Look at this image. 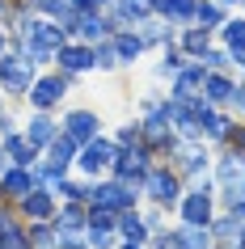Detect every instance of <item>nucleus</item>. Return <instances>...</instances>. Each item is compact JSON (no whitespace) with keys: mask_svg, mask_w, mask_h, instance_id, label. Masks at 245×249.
I'll use <instances>...</instances> for the list:
<instances>
[{"mask_svg":"<svg viewBox=\"0 0 245 249\" xmlns=\"http://www.w3.org/2000/svg\"><path fill=\"white\" fill-rule=\"evenodd\" d=\"M182 190H186V186H182L178 169H173V165H165V160H156L152 169L140 178V198H144V203H156V207H165V211L178 207Z\"/></svg>","mask_w":245,"mask_h":249,"instance_id":"nucleus-1","label":"nucleus"},{"mask_svg":"<svg viewBox=\"0 0 245 249\" xmlns=\"http://www.w3.org/2000/svg\"><path fill=\"white\" fill-rule=\"evenodd\" d=\"M34 76H38V64H34V59H30L26 51L9 47V51L0 55V93H4L9 102L26 97V93H30V85H34Z\"/></svg>","mask_w":245,"mask_h":249,"instance_id":"nucleus-2","label":"nucleus"},{"mask_svg":"<svg viewBox=\"0 0 245 249\" xmlns=\"http://www.w3.org/2000/svg\"><path fill=\"white\" fill-rule=\"evenodd\" d=\"M169 160H173V169H178L182 182H199L211 165V152H207V140L203 135H178L173 148H169Z\"/></svg>","mask_w":245,"mask_h":249,"instance_id":"nucleus-3","label":"nucleus"},{"mask_svg":"<svg viewBox=\"0 0 245 249\" xmlns=\"http://www.w3.org/2000/svg\"><path fill=\"white\" fill-rule=\"evenodd\" d=\"M72 80L76 76H68V72H38L34 76V85H30V93H26V102H30V110H59L64 106V97H68V89H72Z\"/></svg>","mask_w":245,"mask_h":249,"instance_id":"nucleus-4","label":"nucleus"},{"mask_svg":"<svg viewBox=\"0 0 245 249\" xmlns=\"http://www.w3.org/2000/svg\"><path fill=\"white\" fill-rule=\"evenodd\" d=\"M114 157H118L114 140L110 135H93L89 144H80V152H76V173L80 178H106L110 165H114Z\"/></svg>","mask_w":245,"mask_h":249,"instance_id":"nucleus-5","label":"nucleus"},{"mask_svg":"<svg viewBox=\"0 0 245 249\" xmlns=\"http://www.w3.org/2000/svg\"><path fill=\"white\" fill-rule=\"evenodd\" d=\"M178 220L182 224H199V228H207L211 224V215H216V195H211V182H194L190 190H182L178 198Z\"/></svg>","mask_w":245,"mask_h":249,"instance_id":"nucleus-6","label":"nucleus"},{"mask_svg":"<svg viewBox=\"0 0 245 249\" xmlns=\"http://www.w3.org/2000/svg\"><path fill=\"white\" fill-rule=\"evenodd\" d=\"M156 165V157L148 152L144 144H131V148H118V157L114 165H110V178H118V182H131V186H140V178Z\"/></svg>","mask_w":245,"mask_h":249,"instance_id":"nucleus-7","label":"nucleus"},{"mask_svg":"<svg viewBox=\"0 0 245 249\" xmlns=\"http://www.w3.org/2000/svg\"><path fill=\"white\" fill-rule=\"evenodd\" d=\"M59 135H68L72 144H89L93 135H102V114L97 110H89V106H72L64 114V123H59Z\"/></svg>","mask_w":245,"mask_h":249,"instance_id":"nucleus-8","label":"nucleus"},{"mask_svg":"<svg viewBox=\"0 0 245 249\" xmlns=\"http://www.w3.org/2000/svg\"><path fill=\"white\" fill-rule=\"evenodd\" d=\"M55 211H59V198H55L51 186H34L26 198H17V215H21L26 224H34V220H55Z\"/></svg>","mask_w":245,"mask_h":249,"instance_id":"nucleus-9","label":"nucleus"},{"mask_svg":"<svg viewBox=\"0 0 245 249\" xmlns=\"http://www.w3.org/2000/svg\"><path fill=\"white\" fill-rule=\"evenodd\" d=\"M55 68L59 72H68V76H85V72H93V47L80 38H68L59 51H55Z\"/></svg>","mask_w":245,"mask_h":249,"instance_id":"nucleus-10","label":"nucleus"},{"mask_svg":"<svg viewBox=\"0 0 245 249\" xmlns=\"http://www.w3.org/2000/svg\"><path fill=\"white\" fill-rule=\"evenodd\" d=\"M34 186H38V178H34V165H9V169L0 173V198H4V203L26 198Z\"/></svg>","mask_w":245,"mask_h":249,"instance_id":"nucleus-11","label":"nucleus"},{"mask_svg":"<svg viewBox=\"0 0 245 249\" xmlns=\"http://www.w3.org/2000/svg\"><path fill=\"white\" fill-rule=\"evenodd\" d=\"M199 135H203L207 144H228L232 118L224 114V106H203L199 110Z\"/></svg>","mask_w":245,"mask_h":249,"instance_id":"nucleus-12","label":"nucleus"},{"mask_svg":"<svg viewBox=\"0 0 245 249\" xmlns=\"http://www.w3.org/2000/svg\"><path fill=\"white\" fill-rule=\"evenodd\" d=\"M203 80H207V68L199 64V59H190L182 72H173L169 97H203Z\"/></svg>","mask_w":245,"mask_h":249,"instance_id":"nucleus-13","label":"nucleus"},{"mask_svg":"<svg viewBox=\"0 0 245 249\" xmlns=\"http://www.w3.org/2000/svg\"><path fill=\"white\" fill-rule=\"evenodd\" d=\"M21 131H26V140L42 152V148H47V144L55 140V135H59V123H55V118L47 114V110H34V114L26 118V127H21Z\"/></svg>","mask_w":245,"mask_h":249,"instance_id":"nucleus-14","label":"nucleus"},{"mask_svg":"<svg viewBox=\"0 0 245 249\" xmlns=\"http://www.w3.org/2000/svg\"><path fill=\"white\" fill-rule=\"evenodd\" d=\"M85 224H89V203H59L51 228L64 236V232H85Z\"/></svg>","mask_w":245,"mask_h":249,"instance_id":"nucleus-15","label":"nucleus"},{"mask_svg":"<svg viewBox=\"0 0 245 249\" xmlns=\"http://www.w3.org/2000/svg\"><path fill=\"white\" fill-rule=\"evenodd\" d=\"M110 42H114V51H118V64L123 68H131L135 59H140L148 47H144V38H140V30H131V26H123V30H114L110 34Z\"/></svg>","mask_w":245,"mask_h":249,"instance_id":"nucleus-16","label":"nucleus"},{"mask_svg":"<svg viewBox=\"0 0 245 249\" xmlns=\"http://www.w3.org/2000/svg\"><path fill=\"white\" fill-rule=\"evenodd\" d=\"M232 93H237V80H232L224 68H220V72H207V80H203V102L207 106H228Z\"/></svg>","mask_w":245,"mask_h":249,"instance_id":"nucleus-17","label":"nucleus"},{"mask_svg":"<svg viewBox=\"0 0 245 249\" xmlns=\"http://www.w3.org/2000/svg\"><path fill=\"white\" fill-rule=\"evenodd\" d=\"M0 148H4V157H9V165H34V160L42 157L38 148L26 140V131H13V135H4L0 140Z\"/></svg>","mask_w":245,"mask_h":249,"instance_id":"nucleus-18","label":"nucleus"},{"mask_svg":"<svg viewBox=\"0 0 245 249\" xmlns=\"http://www.w3.org/2000/svg\"><path fill=\"white\" fill-rule=\"evenodd\" d=\"M114 228H118V241H140V245H148V224H144V215H140V207H127V211H118V220H114Z\"/></svg>","mask_w":245,"mask_h":249,"instance_id":"nucleus-19","label":"nucleus"},{"mask_svg":"<svg viewBox=\"0 0 245 249\" xmlns=\"http://www.w3.org/2000/svg\"><path fill=\"white\" fill-rule=\"evenodd\" d=\"M135 30H140L144 47H165V42L173 38V26H169V21H165V17H161V13H152V17H148V21H140V26H135Z\"/></svg>","mask_w":245,"mask_h":249,"instance_id":"nucleus-20","label":"nucleus"},{"mask_svg":"<svg viewBox=\"0 0 245 249\" xmlns=\"http://www.w3.org/2000/svg\"><path fill=\"white\" fill-rule=\"evenodd\" d=\"M173 232H178V245L182 249H211V245H216L211 228H199V224H178Z\"/></svg>","mask_w":245,"mask_h":249,"instance_id":"nucleus-21","label":"nucleus"},{"mask_svg":"<svg viewBox=\"0 0 245 249\" xmlns=\"http://www.w3.org/2000/svg\"><path fill=\"white\" fill-rule=\"evenodd\" d=\"M178 47L190 59H199V55L211 47V30H203V26H182V38H178Z\"/></svg>","mask_w":245,"mask_h":249,"instance_id":"nucleus-22","label":"nucleus"},{"mask_svg":"<svg viewBox=\"0 0 245 249\" xmlns=\"http://www.w3.org/2000/svg\"><path fill=\"white\" fill-rule=\"evenodd\" d=\"M186 64H190V55H186L178 42L169 38L165 47H161V64H156V72H161V76H173V72H182Z\"/></svg>","mask_w":245,"mask_h":249,"instance_id":"nucleus-23","label":"nucleus"},{"mask_svg":"<svg viewBox=\"0 0 245 249\" xmlns=\"http://www.w3.org/2000/svg\"><path fill=\"white\" fill-rule=\"evenodd\" d=\"M224 21H228V17H224V4H216V0H199V9H194V26H203V30L216 34Z\"/></svg>","mask_w":245,"mask_h":249,"instance_id":"nucleus-24","label":"nucleus"},{"mask_svg":"<svg viewBox=\"0 0 245 249\" xmlns=\"http://www.w3.org/2000/svg\"><path fill=\"white\" fill-rule=\"evenodd\" d=\"M194 9H199V0H169L161 17L169 26H194Z\"/></svg>","mask_w":245,"mask_h":249,"instance_id":"nucleus-25","label":"nucleus"},{"mask_svg":"<svg viewBox=\"0 0 245 249\" xmlns=\"http://www.w3.org/2000/svg\"><path fill=\"white\" fill-rule=\"evenodd\" d=\"M93 68L97 72H118V51H114V42L110 38H102V42H93Z\"/></svg>","mask_w":245,"mask_h":249,"instance_id":"nucleus-26","label":"nucleus"},{"mask_svg":"<svg viewBox=\"0 0 245 249\" xmlns=\"http://www.w3.org/2000/svg\"><path fill=\"white\" fill-rule=\"evenodd\" d=\"M85 241H89V249H114V245H118V228H106V224H85Z\"/></svg>","mask_w":245,"mask_h":249,"instance_id":"nucleus-27","label":"nucleus"},{"mask_svg":"<svg viewBox=\"0 0 245 249\" xmlns=\"http://www.w3.org/2000/svg\"><path fill=\"white\" fill-rule=\"evenodd\" d=\"M207 228H211V236H216V241H237V232H241V220L224 211V215H211V224H207Z\"/></svg>","mask_w":245,"mask_h":249,"instance_id":"nucleus-28","label":"nucleus"},{"mask_svg":"<svg viewBox=\"0 0 245 249\" xmlns=\"http://www.w3.org/2000/svg\"><path fill=\"white\" fill-rule=\"evenodd\" d=\"M0 249H34V245H30V232H26V220L0 232Z\"/></svg>","mask_w":245,"mask_h":249,"instance_id":"nucleus-29","label":"nucleus"},{"mask_svg":"<svg viewBox=\"0 0 245 249\" xmlns=\"http://www.w3.org/2000/svg\"><path fill=\"white\" fill-rule=\"evenodd\" d=\"M144 224H148V232H165V220H169V211L165 207H156V203H148V207H140Z\"/></svg>","mask_w":245,"mask_h":249,"instance_id":"nucleus-30","label":"nucleus"},{"mask_svg":"<svg viewBox=\"0 0 245 249\" xmlns=\"http://www.w3.org/2000/svg\"><path fill=\"white\" fill-rule=\"evenodd\" d=\"M199 64H203L207 72H220V68H228L232 59H228V51H224V47H207V51L199 55Z\"/></svg>","mask_w":245,"mask_h":249,"instance_id":"nucleus-31","label":"nucleus"},{"mask_svg":"<svg viewBox=\"0 0 245 249\" xmlns=\"http://www.w3.org/2000/svg\"><path fill=\"white\" fill-rule=\"evenodd\" d=\"M26 9L38 13V17H59L68 9V0H26Z\"/></svg>","mask_w":245,"mask_h":249,"instance_id":"nucleus-32","label":"nucleus"},{"mask_svg":"<svg viewBox=\"0 0 245 249\" xmlns=\"http://www.w3.org/2000/svg\"><path fill=\"white\" fill-rule=\"evenodd\" d=\"M110 140H114L118 148H131V144H140V118H135V123H123V127H118V131L110 135Z\"/></svg>","mask_w":245,"mask_h":249,"instance_id":"nucleus-33","label":"nucleus"},{"mask_svg":"<svg viewBox=\"0 0 245 249\" xmlns=\"http://www.w3.org/2000/svg\"><path fill=\"white\" fill-rule=\"evenodd\" d=\"M59 236V232H55ZM59 249H89V241H85V232H64L59 236Z\"/></svg>","mask_w":245,"mask_h":249,"instance_id":"nucleus-34","label":"nucleus"},{"mask_svg":"<svg viewBox=\"0 0 245 249\" xmlns=\"http://www.w3.org/2000/svg\"><path fill=\"white\" fill-rule=\"evenodd\" d=\"M228 144L237 148V152H245V127H237V123H232V135H228Z\"/></svg>","mask_w":245,"mask_h":249,"instance_id":"nucleus-35","label":"nucleus"},{"mask_svg":"<svg viewBox=\"0 0 245 249\" xmlns=\"http://www.w3.org/2000/svg\"><path fill=\"white\" fill-rule=\"evenodd\" d=\"M9 47H13V38H9V30H4V21H0V55L9 51Z\"/></svg>","mask_w":245,"mask_h":249,"instance_id":"nucleus-36","label":"nucleus"},{"mask_svg":"<svg viewBox=\"0 0 245 249\" xmlns=\"http://www.w3.org/2000/svg\"><path fill=\"white\" fill-rule=\"evenodd\" d=\"M114 249H148V245H140V241H118Z\"/></svg>","mask_w":245,"mask_h":249,"instance_id":"nucleus-37","label":"nucleus"},{"mask_svg":"<svg viewBox=\"0 0 245 249\" xmlns=\"http://www.w3.org/2000/svg\"><path fill=\"white\" fill-rule=\"evenodd\" d=\"M148 4H152V13H165V4H169V0H148Z\"/></svg>","mask_w":245,"mask_h":249,"instance_id":"nucleus-38","label":"nucleus"},{"mask_svg":"<svg viewBox=\"0 0 245 249\" xmlns=\"http://www.w3.org/2000/svg\"><path fill=\"white\" fill-rule=\"evenodd\" d=\"M211 249H237V241H216Z\"/></svg>","mask_w":245,"mask_h":249,"instance_id":"nucleus-39","label":"nucleus"},{"mask_svg":"<svg viewBox=\"0 0 245 249\" xmlns=\"http://www.w3.org/2000/svg\"><path fill=\"white\" fill-rule=\"evenodd\" d=\"M237 249H245V224H241V232H237Z\"/></svg>","mask_w":245,"mask_h":249,"instance_id":"nucleus-40","label":"nucleus"},{"mask_svg":"<svg viewBox=\"0 0 245 249\" xmlns=\"http://www.w3.org/2000/svg\"><path fill=\"white\" fill-rule=\"evenodd\" d=\"M216 4H241V0H216Z\"/></svg>","mask_w":245,"mask_h":249,"instance_id":"nucleus-41","label":"nucleus"},{"mask_svg":"<svg viewBox=\"0 0 245 249\" xmlns=\"http://www.w3.org/2000/svg\"><path fill=\"white\" fill-rule=\"evenodd\" d=\"M9 4H26V0H9Z\"/></svg>","mask_w":245,"mask_h":249,"instance_id":"nucleus-42","label":"nucleus"},{"mask_svg":"<svg viewBox=\"0 0 245 249\" xmlns=\"http://www.w3.org/2000/svg\"><path fill=\"white\" fill-rule=\"evenodd\" d=\"M0 203H4V198H0Z\"/></svg>","mask_w":245,"mask_h":249,"instance_id":"nucleus-43","label":"nucleus"}]
</instances>
